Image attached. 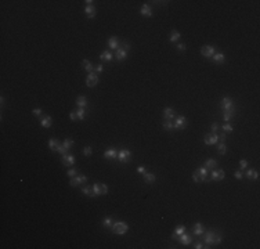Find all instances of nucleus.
Masks as SVG:
<instances>
[{"label": "nucleus", "mask_w": 260, "mask_h": 249, "mask_svg": "<svg viewBox=\"0 0 260 249\" xmlns=\"http://www.w3.org/2000/svg\"><path fill=\"white\" fill-rule=\"evenodd\" d=\"M246 177L251 180H257L259 179V172L253 170V169H249V170L246 172Z\"/></svg>", "instance_id": "obj_24"}, {"label": "nucleus", "mask_w": 260, "mask_h": 249, "mask_svg": "<svg viewBox=\"0 0 260 249\" xmlns=\"http://www.w3.org/2000/svg\"><path fill=\"white\" fill-rule=\"evenodd\" d=\"M187 127V119L184 116H177L176 118V122H174V129H179V130H183Z\"/></svg>", "instance_id": "obj_7"}, {"label": "nucleus", "mask_w": 260, "mask_h": 249, "mask_svg": "<svg viewBox=\"0 0 260 249\" xmlns=\"http://www.w3.org/2000/svg\"><path fill=\"white\" fill-rule=\"evenodd\" d=\"M179 39H180V32H177V31L170 32V42H177Z\"/></svg>", "instance_id": "obj_34"}, {"label": "nucleus", "mask_w": 260, "mask_h": 249, "mask_svg": "<svg viewBox=\"0 0 260 249\" xmlns=\"http://www.w3.org/2000/svg\"><path fill=\"white\" fill-rule=\"evenodd\" d=\"M87 181V177L86 176H75V177H72V180L69 181V184L72 187H76L79 184H83V183H86Z\"/></svg>", "instance_id": "obj_9"}, {"label": "nucleus", "mask_w": 260, "mask_h": 249, "mask_svg": "<svg viewBox=\"0 0 260 249\" xmlns=\"http://www.w3.org/2000/svg\"><path fill=\"white\" fill-rule=\"evenodd\" d=\"M127 57V51L125 48H119L118 51H116V58H118V61H125Z\"/></svg>", "instance_id": "obj_18"}, {"label": "nucleus", "mask_w": 260, "mask_h": 249, "mask_svg": "<svg viewBox=\"0 0 260 249\" xmlns=\"http://www.w3.org/2000/svg\"><path fill=\"white\" fill-rule=\"evenodd\" d=\"M217 141L219 140H217V134L216 133H210V134H206L205 136V144H208V145H213Z\"/></svg>", "instance_id": "obj_11"}, {"label": "nucleus", "mask_w": 260, "mask_h": 249, "mask_svg": "<svg viewBox=\"0 0 260 249\" xmlns=\"http://www.w3.org/2000/svg\"><path fill=\"white\" fill-rule=\"evenodd\" d=\"M82 192L85 195H89V197H94V190H93V187H85L83 190H82Z\"/></svg>", "instance_id": "obj_31"}, {"label": "nucleus", "mask_w": 260, "mask_h": 249, "mask_svg": "<svg viewBox=\"0 0 260 249\" xmlns=\"http://www.w3.org/2000/svg\"><path fill=\"white\" fill-rule=\"evenodd\" d=\"M217 130H219V123H213L212 124V133H216V134H217Z\"/></svg>", "instance_id": "obj_43"}, {"label": "nucleus", "mask_w": 260, "mask_h": 249, "mask_svg": "<svg viewBox=\"0 0 260 249\" xmlns=\"http://www.w3.org/2000/svg\"><path fill=\"white\" fill-rule=\"evenodd\" d=\"M94 69H95V72H97V73H100V72H103L104 68H103V65H101V64H98V65L95 67Z\"/></svg>", "instance_id": "obj_48"}, {"label": "nucleus", "mask_w": 260, "mask_h": 249, "mask_svg": "<svg viewBox=\"0 0 260 249\" xmlns=\"http://www.w3.org/2000/svg\"><path fill=\"white\" fill-rule=\"evenodd\" d=\"M198 172L201 173V176H202V179L206 180V176H208V169H206V166H202V168H199Z\"/></svg>", "instance_id": "obj_37"}, {"label": "nucleus", "mask_w": 260, "mask_h": 249, "mask_svg": "<svg viewBox=\"0 0 260 249\" xmlns=\"http://www.w3.org/2000/svg\"><path fill=\"white\" fill-rule=\"evenodd\" d=\"M235 177L236 179H242V177H244V173H242V170H238V172H235Z\"/></svg>", "instance_id": "obj_45"}, {"label": "nucleus", "mask_w": 260, "mask_h": 249, "mask_svg": "<svg viewBox=\"0 0 260 249\" xmlns=\"http://www.w3.org/2000/svg\"><path fill=\"white\" fill-rule=\"evenodd\" d=\"M220 108L223 112H235V107H234V102L230 97H224L220 102Z\"/></svg>", "instance_id": "obj_2"}, {"label": "nucleus", "mask_w": 260, "mask_h": 249, "mask_svg": "<svg viewBox=\"0 0 260 249\" xmlns=\"http://www.w3.org/2000/svg\"><path fill=\"white\" fill-rule=\"evenodd\" d=\"M194 248H195V249H202L204 246H202V244H201V242H198V244H195V246H194Z\"/></svg>", "instance_id": "obj_54"}, {"label": "nucleus", "mask_w": 260, "mask_h": 249, "mask_svg": "<svg viewBox=\"0 0 260 249\" xmlns=\"http://www.w3.org/2000/svg\"><path fill=\"white\" fill-rule=\"evenodd\" d=\"M223 114H224L223 118H224V120H226V122H230V120H231V118L234 116V114H232V112H223Z\"/></svg>", "instance_id": "obj_39"}, {"label": "nucleus", "mask_w": 260, "mask_h": 249, "mask_svg": "<svg viewBox=\"0 0 260 249\" xmlns=\"http://www.w3.org/2000/svg\"><path fill=\"white\" fill-rule=\"evenodd\" d=\"M194 235H197V237H199V235H204L205 234V230H204V226H202V223H197L195 224V227H194Z\"/></svg>", "instance_id": "obj_17"}, {"label": "nucleus", "mask_w": 260, "mask_h": 249, "mask_svg": "<svg viewBox=\"0 0 260 249\" xmlns=\"http://www.w3.org/2000/svg\"><path fill=\"white\" fill-rule=\"evenodd\" d=\"M104 156H105L107 159H116V158H118V151L114 149V148L107 149V151L104 152Z\"/></svg>", "instance_id": "obj_14"}, {"label": "nucleus", "mask_w": 260, "mask_h": 249, "mask_svg": "<svg viewBox=\"0 0 260 249\" xmlns=\"http://www.w3.org/2000/svg\"><path fill=\"white\" fill-rule=\"evenodd\" d=\"M226 151H227L226 144H224V143H220V144H219V147H217V152H219L220 155H224V154H226Z\"/></svg>", "instance_id": "obj_36"}, {"label": "nucleus", "mask_w": 260, "mask_h": 249, "mask_svg": "<svg viewBox=\"0 0 260 249\" xmlns=\"http://www.w3.org/2000/svg\"><path fill=\"white\" fill-rule=\"evenodd\" d=\"M144 180H145V183L147 184H152V183H155V174H152V173H144Z\"/></svg>", "instance_id": "obj_25"}, {"label": "nucleus", "mask_w": 260, "mask_h": 249, "mask_svg": "<svg viewBox=\"0 0 260 249\" xmlns=\"http://www.w3.org/2000/svg\"><path fill=\"white\" fill-rule=\"evenodd\" d=\"M217 140H220L221 143H223V141L226 140V134H224V133H220V134H217Z\"/></svg>", "instance_id": "obj_46"}, {"label": "nucleus", "mask_w": 260, "mask_h": 249, "mask_svg": "<svg viewBox=\"0 0 260 249\" xmlns=\"http://www.w3.org/2000/svg\"><path fill=\"white\" fill-rule=\"evenodd\" d=\"M32 112H33V115H35V116H40V114H42V109L36 108V109H33Z\"/></svg>", "instance_id": "obj_49"}, {"label": "nucleus", "mask_w": 260, "mask_h": 249, "mask_svg": "<svg viewBox=\"0 0 260 249\" xmlns=\"http://www.w3.org/2000/svg\"><path fill=\"white\" fill-rule=\"evenodd\" d=\"M97 83H98V76H97V73H94V72L89 73V75H87V79H86L87 87H94Z\"/></svg>", "instance_id": "obj_6"}, {"label": "nucleus", "mask_w": 260, "mask_h": 249, "mask_svg": "<svg viewBox=\"0 0 260 249\" xmlns=\"http://www.w3.org/2000/svg\"><path fill=\"white\" fill-rule=\"evenodd\" d=\"M130 158H132V152L129 151V149H120L118 152V158L119 162H122V164H126L130 161Z\"/></svg>", "instance_id": "obj_4"}, {"label": "nucleus", "mask_w": 260, "mask_h": 249, "mask_svg": "<svg viewBox=\"0 0 260 249\" xmlns=\"http://www.w3.org/2000/svg\"><path fill=\"white\" fill-rule=\"evenodd\" d=\"M100 60L110 62V61H112V54L108 53V51H104V53H101V55H100Z\"/></svg>", "instance_id": "obj_29"}, {"label": "nucleus", "mask_w": 260, "mask_h": 249, "mask_svg": "<svg viewBox=\"0 0 260 249\" xmlns=\"http://www.w3.org/2000/svg\"><path fill=\"white\" fill-rule=\"evenodd\" d=\"M68 176H69V177H75V176H76V169L71 168V169L68 170Z\"/></svg>", "instance_id": "obj_42"}, {"label": "nucleus", "mask_w": 260, "mask_h": 249, "mask_svg": "<svg viewBox=\"0 0 260 249\" xmlns=\"http://www.w3.org/2000/svg\"><path fill=\"white\" fill-rule=\"evenodd\" d=\"M76 116H78V119H85L86 118V108H79L76 111Z\"/></svg>", "instance_id": "obj_35"}, {"label": "nucleus", "mask_w": 260, "mask_h": 249, "mask_svg": "<svg viewBox=\"0 0 260 249\" xmlns=\"http://www.w3.org/2000/svg\"><path fill=\"white\" fill-rule=\"evenodd\" d=\"M51 123H53V120H51V116H48V115H46V116H42L40 118V124L43 126V127H50L51 126Z\"/></svg>", "instance_id": "obj_16"}, {"label": "nucleus", "mask_w": 260, "mask_h": 249, "mask_svg": "<svg viewBox=\"0 0 260 249\" xmlns=\"http://www.w3.org/2000/svg\"><path fill=\"white\" fill-rule=\"evenodd\" d=\"M205 166H206V169H216L217 168V162L214 159H208L205 162Z\"/></svg>", "instance_id": "obj_27"}, {"label": "nucleus", "mask_w": 260, "mask_h": 249, "mask_svg": "<svg viewBox=\"0 0 260 249\" xmlns=\"http://www.w3.org/2000/svg\"><path fill=\"white\" fill-rule=\"evenodd\" d=\"M95 13H97V10H95V7L91 4V6H86L85 7V14H86L87 18H94Z\"/></svg>", "instance_id": "obj_13"}, {"label": "nucleus", "mask_w": 260, "mask_h": 249, "mask_svg": "<svg viewBox=\"0 0 260 249\" xmlns=\"http://www.w3.org/2000/svg\"><path fill=\"white\" fill-rule=\"evenodd\" d=\"M179 241L181 242L183 245H188V244H191V235H188V234H181L180 237H179Z\"/></svg>", "instance_id": "obj_20"}, {"label": "nucleus", "mask_w": 260, "mask_h": 249, "mask_svg": "<svg viewBox=\"0 0 260 249\" xmlns=\"http://www.w3.org/2000/svg\"><path fill=\"white\" fill-rule=\"evenodd\" d=\"M217 174H219V180H223V179H224V176H226L224 170H219V172H217Z\"/></svg>", "instance_id": "obj_51"}, {"label": "nucleus", "mask_w": 260, "mask_h": 249, "mask_svg": "<svg viewBox=\"0 0 260 249\" xmlns=\"http://www.w3.org/2000/svg\"><path fill=\"white\" fill-rule=\"evenodd\" d=\"M140 14L144 17H152V10L148 4H142V7L140 8Z\"/></svg>", "instance_id": "obj_15"}, {"label": "nucleus", "mask_w": 260, "mask_h": 249, "mask_svg": "<svg viewBox=\"0 0 260 249\" xmlns=\"http://www.w3.org/2000/svg\"><path fill=\"white\" fill-rule=\"evenodd\" d=\"M137 172L144 174V173H145V168H144V166H138V168H137Z\"/></svg>", "instance_id": "obj_53"}, {"label": "nucleus", "mask_w": 260, "mask_h": 249, "mask_svg": "<svg viewBox=\"0 0 260 249\" xmlns=\"http://www.w3.org/2000/svg\"><path fill=\"white\" fill-rule=\"evenodd\" d=\"M174 115H176L174 109H172V108H165V109H163V118H165V119H173Z\"/></svg>", "instance_id": "obj_19"}, {"label": "nucleus", "mask_w": 260, "mask_h": 249, "mask_svg": "<svg viewBox=\"0 0 260 249\" xmlns=\"http://www.w3.org/2000/svg\"><path fill=\"white\" fill-rule=\"evenodd\" d=\"M72 144H73V141H72V139H65L62 143V147L67 149V151H69L72 147Z\"/></svg>", "instance_id": "obj_32"}, {"label": "nucleus", "mask_w": 260, "mask_h": 249, "mask_svg": "<svg viewBox=\"0 0 260 249\" xmlns=\"http://www.w3.org/2000/svg\"><path fill=\"white\" fill-rule=\"evenodd\" d=\"M76 104L79 105V108H86L87 105V98L85 96H79L78 100H76Z\"/></svg>", "instance_id": "obj_23"}, {"label": "nucleus", "mask_w": 260, "mask_h": 249, "mask_svg": "<svg viewBox=\"0 0 260 249\" xmlns=\"http://www.w3.org/2000/svg\"><path fill=\"white\" fill-rule=\"evenodd\" d=\"M212 180H219V174H217V170H213L212 172Z\"/></svg>", "instance_id": "obj_47"}, {"label": "nucleus", "mask_w": 260, "mask_h": 249, "mask_svg": "<svg viewBox=\"0 0 260 249\" xmlns=\"http://www.w3.org/2000/svg\"><path fill=\"white\" fill-rule=\"evenodd\" d=\"M83 154L86 156H90L91 154H93V149H91V147H86L85 149H83Z\"/></svg>", "instance_id": "obj_41"}, {"label": "nucleus", "mask_w": 260, "mask_h": 249, "mask_svg": "<svg viewBox=\"0 0 260 249\" xmlns=\"http://www.w3.org/2000/svg\"><path fill=\"white\" fill-rule=\"evenodd\" d=\"M221 235L217 233H214L213 230H209L208 233L205 234V242L208 245H217V244H220L221 242Z\"/></svg>", "instance_id": "obj_1"}, {"label": "nucleus", "mask_w": 260, "mask_h": 249, "mask_svg": "<svg viewBox=\"0 0 260 249\" xmlns=\"http://www.w3.org/2000/svg\"><path fill=\"white\" fill-rule=\"evenodd\" d=\"M69 118H71V120H75V119H78V116H76V112H75V111H72L71 114H69Z\"/></svg>", "instance_id": "obj_52"}, {"label": "nucleus", "mask_w": 260, "mask_h": 249, "mask_svg": "<svg viewBox=\"0 0 260 249\" xmlns=\"http://www.w3.org/2000/svg\"><path fill=\"white\" fill-rule=\"evenodd\" d=\"M246 166H248V162H246V161H244V159H242V161H241V162H239V168H241V170H242V169H245V168H246Z\"/></svg>", "instance_id": "obj_44"}, {"label": "nucleus", "mask_w": 260, "mask_h": 249, "mask_svg": "<svg viewBox=\"0 0 260 249\" xmlns=\"http://www.w3.org/2000/svg\"><path fill=\"white\" fill-rule=\"evenodd\" d=\"M112 231L115 234H118V235H122V234L127 233V230H129V226H127L125 221H116V223H114L112 224Z\"/></svg>", "instance_id": "obj_3"}, {"label": "nucleus", "mask_w": 260, "mask_h": 249, "mask_svg": "<svg viewBox=\"0 0 260 249\" xmlns=\"http://www.w3.org/2000/svg\"><path fill=\"white\" fill-rule=\"evenodd\" d=\"M201 54L204 55V57H212L214 54V47L206 44V46H204L201 48Z\"/></svg>", "instance_id": "obj_10"}, {"label": "nucleus", "mask_w": 260, "mask_h": 249, "mask_svg": "<svg viewBox=\"0 0 260 249\" xmlns=\"http://www.w3.org/2000/svg\"><path fill=\"white\" fill-rule=\"evenodd\" d=\"M123 48H125V50H126V51H129V50H130V46H129V44H127L126 42H125V43H123Z\"/></svg>", "instance_id": "obj_55"}, {"label": "nucleus", "mask_w": 260, "mask_h": 249, "mask_svg": "<svg viewBox=\"0 0 260 249\" xmlns=\"http://www.w3.org/2000/svg\"><path fill=\"white\" fill-rule=\"evenodd\" d=\"M61 162H62L64 166H68V168H71L72 165L75 164V156L71 155V154H65V155L61 156Z\"/></svg>", "instance_id": "obj_8"}, {"label": "nucleus", "mask_w": 260, "mask_h": 249, "mask_svg": "<svg viewBox=\"0 0 260 249\" xmlns=\"http://www.w3.org/2000/svg\"><path fill=\"white\" fill-rule=\"evenodd\" d=\"M163 129H165V130H173L174 122L172 120V119H166L165 122H163Z\"/></svg>", "instance_id": "obj_26"}, {"label": "nucleus", "mask_w": 260, "mask_h": 249, "mask_svg": "<svg viewBox=\"0 0 260 249\" xmlns=\"http://www.w3.org/2000/svg\"><path fill=\"white\" fill-rule=\"evenodd\" d=\"M108 46L111 47V48H118V39L115 38V36H112V38H110L108 39Z\"/></svg>", "instance_id": "obj_28"}, {"label": "nucleus", "mask_w": 260, "mask_h": 249, "mask_svg": "<svg viewBox=\"0 0 260 249\" xmlns=\"http://www.w3.org/2000/svg\"><path fill=\"white\" fill-rule=\"evenodd\" d=\"M177 48H179L180 51H184V50H187V46H185L184 43H180V44L177 46Z\"/></svg>", "instance_id": "obj_50"}, {"label": "nucleus", "mask_w": 260, "mask_h": 249, "mask_svg": "<svg viewBox=\"0 0 260 249\" xmlns=\"http://www.w3.org/2000/svg\"><path fill=\"white\" fill-rule=\"evenodd\" d=\"M61 145H62V144H61L60 141H57L55 139H50V140H48V147H50L51 151H57V152H58L60 148H61Z\"/></svg>", "instance_id": "obj_12"}, {"label": "nucleus", "mask_w": 260, "mask_h": 249, "mask_svg": "<svg viewBox=\"0 0 260 249\" xmlns=\"http://www.w3.org/2000/svg\"><path fill=\"white\" fill-rule=\"evenodd\" d=\"M223 130H224V132H232V126H231V124H230V122H226V123L223 124Z\"/></svg>", "instance_id": "obj_40"}, {"label": "nucleus", "mask_w": 260, "mask_h": 249, "mask_svg": "<svg viewBox=\"0 0 260 249\" xmlns=\"http://www.w3.org/2000/svg\"><path fill=\"white\" fill-rule=\"evenodd\" d=\"M212 57H213V61L216 62V64H223V62H224V60H226L224 54H221V53H214Z\"/></svg>", "instance_id": "obj_21"}, {"label": "nucleus", "mask_w": 260, "mask_h": 249, "mask_svg": "<svg viewBox=\"0 0 260 249\" xmlns=\"http://www.w3.org/2000/svg\"><path fill=\"white\" fill-rule=\"evenodd\" d=\"M192 179H194V181L195 183H202V181H205V180L202 179V176H201V173L199 172H194V174H192Z\"/></svg>", "instance_id": "obj_33"}, {"label": "nucleus", "mask_w": 260, "mask_h": 249, "mask_svg": "<svg viewBox=\"0 0 260 249\" xmlns=\"http://www.w3.org/2000/svg\"><path fill=\"white\" fill-rule=\"evenodd\" d=\"M185 233V228L183 226H180V227H177L176 230H174V233H173V235H172V238L173 240H179V237L181 235V234H184Z\"/></svg>", "instance_id": "obj_22"}, {"label": "nucleus", "mask_w": 260, "mask_h": 249, "mask_svg": "<svg viewBox=\"0 0 260 249\" xmlns=\"http://www.w3.org/2000/svg\"><path fill=\"white\" fill-rule=\"evenodd\" d=\"M93 190H94V194L95 195H105L108 192V187L105 184H101V183H95L93 186Z\"/></svg>", "instance_id": "obj_5"}, {"label": "nucleus", "mask_w": 260, "mask_h": 249, "mask_svg": "<svg viewBox=\"0 0 260 249\" xmlns=\"http://www.w3.org/2000/svg\"><path fill=\"white\" fill-rule=\"evenodd\" d=\"M82 65H83V68H85V69H86L89 73H91V71L94 69V68H93V65H91V62L87 61V60H85V61L82 62Z\"/></svg>", "instance_id": "obj_30"}, {"label": "nucleus", "mask_w": 260, "mask_h": 249, "mask_svg": "<svg viewBox=\"0 0 260 249\" xmlns=\"http://www.w3.org/2000/svg\"><path fill=\"white\" fill-rule=\"evenodd\" d=\"M112 224H114V221H112V219H111V217L104 219V221H103L104 227H112Z\"/></svg>", "instance_id": "obj_38"}]
</instances>
